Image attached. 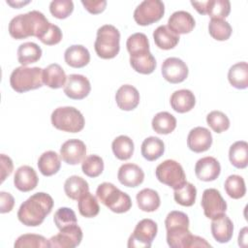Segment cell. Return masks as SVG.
Masks as SVG:
<instances>
[{
  "label": "cell",
  "mask_w": 248,
  "mask_h": 248,
  "mask_svg": "<svg viewBox=\"0 0 248 248\" xmlns=\"http://www.w3.org/2000/svg\"><path fill=\"white\" fill-rule=\"evenodd\" d=\"M117 178L126 187H138L143 182L144 172L138 165L126 163L119 168Z\"/></svg>",
  "instance_id": "cell-18"
},
{
  "label": "cell",
  "mask_w": 248,
  "mask_h": 248,
  "mask_svg": "<svg viewBox=\"0 0 248 248\" xmlns=\"http://www.w3.org/2000/svg\"><path fill=\"white\" fill-rule=\"evenodd\" d=\"M49 24L50 22L43 13L31 11L13 17L9 23V33L16 40L30 36H35L39 39Z\"/></svg>",
  "instance_id": "cell-2"
},
{
  "label": "cell",
  "mask_w": 248,
  "mask_h": 248,
  "mask_svg": "<svg viewBox=\"0 0 248 248\" xmlns=\"http://www.w3.org/2000/svg\"><path fill=\"white\" fill-rule=\"evenodd\" d=\"M201 204L204 215L209 219H213L224 214L227 210V202L221 196L220 192L214 188L205 189L203 191Z\"/></svg>",
  "instance_id": "cell-10"
},
{
  "label": "cell",
  "mask_w": 248,
  "mask_h": 248,
  "mask_svg": "<svg viewBox=\"0 0 248 248\" xmlns=\"http://www.w3.org/2000/svg\"><path fill=\"white\" fill-rule=\"evenodd\" d=\"M39 178L35 170L30 166L19 167L14 176V184L16 188L21 192H29L38 185Z\"/></svg>",
  "instance_id": "cell-20"
},
{
  "label": "cell",
  "mask_w": 248,
  "mask_h": 248,
  "mask_svg": "<svg viewBox=\"0 0 248 248\" xmlns=\"http://www.w3.org/2000/svg\"><path fill=\"white\" fill-rule=\"evenodd\" d=\"M130 64L136 72L142 75H149L156 68V60L150 50L130 54Z\"/></svg>",
  "instance_id": "cell-23"
},
{
  "label": "cell",
  "mask_w": 248,
  "mask_h": 248,
  "mask_svg": "<svg viewBox=\"0 0 248 248\" xmlns=\"http://www.w3.org/2000/svg\"><path fill=\"white\" fill-rule=\"evenodd\" d=\"M186 63L177 57H169L162 64L163 78L170 83H180L188 77Z\"/></svg>",
  "instance_id": "cell-12"
},
{
  "label": "cell",
  "mask_w": 248,
  "mask_h": 248,
  "mask_svg": "<svg viewBox=\"0 0 248 248\" xmlns=\"http://www.w3.org/2000/svg\"><path fill=\"white\" fill-rule=\"evenodd\" d=\"M211 233L214 239L220 243L229 242L233 233V224L232 220L224 213L212 219Z\"/></svg>",
  "instance_id": "cell-19"
},
{
  "label": "cell",
  "mask_w": 248,
  "mask_h": 248,
  "mask_svg": "<svg viewBox=\"0 0 248 248\" xmlns=\"http://www.w3.org/2000/svg\"><path fill=\"white\" fill-rule=\"evenodd\" d=\"M7 3L9 4V5H11V6H13L14 8H16V9H19V7L20 6H22V5H25V4H28L29 3V1H27V2H16V3H14V2H11V1H7Z\"/></svg>",
  "instance_id": "cell-55"
},
{
  "label": "cell",
  "mask_w": 248,
  "mask_h": 248,
  "mask_svg": "<svg viewBox=\"0 0 248 248\" xmlns=\"http://www.w3.org/2000/svg\"><path fill=\"white\" fill-rule=\"evenodd\" d=\"M188 228L182 225L166 228L168 245L171 248H193L195 235Z\"/></svg>",
  "instance_id": "cell-14"
},
{
  "label": "cell",
  "mask_w": 248,
  "mask_h": 248,
  "mask_svg": "<svg viewBox=\"0 0 248 248\" xmlns=\"http://www.w3.org/2000/svg\"><path fill=\"white\" fill-rule=\"evenodd\" d=\"M43 69L40 67L16 68L10 76V84L17 93H23L43 86Z\"/></svg>",
  "instance_id": "cell-5"
},
{
  "label": "cell",
  "mask_w": 248,
  "mask_h": 248,
  "mask_svg": "<svg viewBox=\"0 0 248 248\" xmlns=\"http://www.w3.org/2000/svg\"><path fill=\"white\" fill-rule=\"evenodd\" d=\"M15 205V199L10 193L0 192V212L7 213L10 212Z\"/></svg>",
  "instance_id": "cell-51"
},
{
  "label": "cell",
  "mask_w": 248,
  "mask_h": 248,
  "mask_svg": "<svg viewBox=\"0 0 248 248\" xmlns=\"http://www.w3.org/2000/svg\"><path fill=\"white\" fill-rule=\"evenodd\" d=\"M42 56V48L33 42L21 44L17 48V60L21 66L37 62Z\"/></svg>",
  "instance_id": "cell-34"
},
{
  "label": "cell",
  "mask_w": 248,
  "mask_h": 248,
  "mask_svg": "<svg viewBox=\"0 0 248 248\" xmlns=\"http://www.w3.org/2000/svg\"><path fill=\"white\" fill-rule=\"evenodd\" d=\"M53 221L59 230L78 224L76 213L74 212L73 209L69 207L58 208L54 213Z\"/></svg>",
  "instance_id": "cell-45"
},
{
  "label": "cell",
  "mask_w": 248,
  "mask_h": 248,
  "mask_svg": "<svg viewBox=\"0 0 248 248\" xmlns=\"http://www.w3.org/2000/svg\"><path fill=\"white\" fill-rule=\"evenodd\" d=\"M0 158H1V182H3L6 179V177L12 173L14 170V164L12 159L5 154H1Z\"/></svg>",
  "instance_id": "cell-52"
},
{
  "label": "cell",
  "mask_w": 248,
  "mask_h": 248,
  "mask_svg": "<svg viewBox=\"0 0 248 248\" xmlns=\"http://www.w3.org/2000/svg\"><path fill=\"white\" fill-rule=\"evenodd\" d=\"M195 19L186 11L174 12L168 20V27L176 35L190 33L195 27Z\"/></svg>",
  "instance_id": "cell-22"
},
{
  "label": "cell",
  "mask_w": 248,
  "mask_h": 248,
  "mask_svg": "<svg viewBox=\"0 0 248 248\" xmlns=\"http://www.w3.org/2000/svg\"><path fill=\"white\" fill-rule=\"evenodd\" d=\"M78 208L80 215L86 218H93L97 216L100 211L97 199L89 192L85 193L78 200Z\"/></svg>",
  "instance_id": "cell-38"
},
{
  "label": "cell",
  "mask_w": 248,
  "mask_h": 248,
  "mask_svg": "<svg viewBox=\"0 0 248 248\" xmlns=\"http://www.w3.org/2000/svg\"><path fill=\"white\" fill-rule=\"evenodd\" d=\"M141 155L147 161H155L159 159L165 151L163 140L157 137H148L141 143Z\"/></svg>",
  "instance_id": "cell-33"
},
{
  "label": "cell",
  "mask_w": 248,
  "mask_h": 248,
  "mask_svg": "<svg viewBox=\"0 0 248 248\" xmlns=\"http://www.w3.org/2000/svg\"><path fill=\"white\" fill-rule=\"evenodd\" d=\"M81 4L83 7L93 15H97L102 13L107 6V1L105 0H99V1H88V0H81Z\"/></svg>",
  "instance_id": "cell-50"
},
{
  "label": "cell",
  "mask_w": 248,
  "mask_h": 248,
  "mask_svg": "<svg viewBox=\"0 0 248 248\" xmlns=\"http://www.w3.org/2000/svg\"><path fill=\"white\" fill-rule=\"evenodd\" d=\"M114 156L119 160H128L134 153V142L128 136H118L111 143Z\"/></svg>",
  "instance_id": "cell-36"
},
{
  "label": "cell",
  "mask_w": 248,
  "mask_h": 248,
  "mask_svg": "<svg viewBox=\"0 0 248 248\" xmlns=\"http://www.w3.org/2000/svg\"><path fill=\"white\" fill-rule=\"evenodd\" d=\"M231 12V3L229 0H207L206 15L211 18L224 19Z\"/></svg>",
  "instance_id": "cell-42"
},
{
  "label": "cell",
  "mask_w": 248,
  "mask_h": 248,
  "mask_svg": "<svg viewBox=\"0 0 248 248\" xmlns=\"http://www.w3.org/2000/svg\"><path fill=\"white\" fill-rule=\"evenodd\" d=\"M158 232L157 224L151 219L140 220L128 239L129 248H149Z\"/></svg>",
  "instance_id": "cell-8"
},
{
  "label": "cell",
  "mask_w": 248,
  "mask_h": 248,
  "mask_svg": "<svg viewBox=\"0 0 248 248\" xmlns=\"http://www.w3.org/2000/svg\"><path fill=\"white\" fill-rule=\"evenodd\" d=\"M65 62L73 68H82L90 61L88 49L81 45H73L69 46L64 53Z\"/></svg>",
  "instance_id": "cell-25"
},
{
  "label": "cell",
  "mask_w": 248,
  "mask_h": 248,
  "mask_svg": "<svg viewBox=\"0 0 248 248\" xmlns=\"http://www.w3.org/2000/svg\"><path fill=\"white\" fill-rule=\"evenodd\" d=\"M126 46L130 54L143 50H149L148 38L143 33H134L127 39Z\"/></svg>",
  "instance_id": "cell-46"
},
{
  "label": "cell",
  "mask_w": 248,
  "mask_h": 248,
  "mask_svg": "<svg viewBox=\"0 0 248 248\" xmlns=\"http://www.w3.org/2000/svg\"><path fill=\"white\" fill-rule=\"evenodd\" d=\"M152 129L162 135L170 134L176 127V118L168 111H161L155 114L152 119Z\"/></svg>",
  "instance_id": "cell-35"
},
{
  "label": "cell",
  "mask_w": 248,
  "mask_h": 248,
  "mask_svg": "<svg viewBox=\"0 0 248 248\" xmlns=\"http://www.w3.org/2000/svg\"><path fill=\"white\" fill-rule=\"evenodd\" d=\"M82 172L89 177H97L104 170V161L98 155H89L81 163Z\"/></svg>",
  "instance_id": "cell-43"
},
{
  "label": "cell",
  "mask_w": 248,
  "mask_h": 248,
  "mask_svg": "<svg viewBox=\"0 0 248 248\" xmlns=\"http://www.w3.org/2000/svg\"><path fill=\"white\" fill-rule=\"evenodd\" d=\"M51 124L58 130L68 133H78L84 128V117L74 107H59L50 116Z\"/></svg>",
  "instance_id": "cell-6"
},
{
  "label": "cell",
  "mask_w": 248,
  "mask_h": 248,
  "mask_svg": "<svg viewBox=\"0 0 248 248\" xmlns=\"http://www.w3.org/2000/svg\"><path fill=\"white\" fill-rule=\"evenodd\" d=\"M59 231L57 234L48 239L50 247L74 248L80 244L82 240V231L78 224L63 228Z\"/></svg>",
  "instance_id": "cell-11"
},
{
  "label": "cell",
  "mask_w": 248,
  "mask_h": 248,
  "mask_svg": "<svg viewBox=\"0 0 248 248\" xmlns=\"http://www.w3.org/2000/svg\"><path fill=\"white\" fill-rule=\"evenodd\" d=\"M221 172L220 163L211 156H206L198 160L195 166L196 176L202 181H213Z\"/></svg>",
  "instance_id": "cell-17"
},
{
  "label": "cell",
  "mask_w": 248,
  "mask_h": 248,
  "mask_svg": "<svg viewBox=\"0 0 248 248\" xmlns=\"http://www.w3.org/2000/svg\"><path fill=\"white\" fill-rule=\"evenodd\" d=\"M86 155L85 143L78 139L66 140L60 148V156L62 160L69 165H78Z\"/></svg>",
  "instance_id": "cell-15"
},
{
  "label": "cell",
  "mask_w": 248,
  "mask_h": 248,
  "mask_svg": "<svg viewBox=\"0 0 248 248\" xmlns=\"http://www.w3.org/2000/svg\"><path fill=\"white\" fill-rule=\"evenodd\" d=\"M170 102L173 110L179 113H184L190 111L195 107L196 98L191 90L180 89L171 94Z\"/></svg>",
  "instance_id": "cell-24"
},
{
  "label": "cell",
  "mask_w": 248,
  "mask_h": 248,
  "mask_svg": "<svg viewBox=\"0 0 248 248\" xmlns=\"http://www.w3.org/2000/svg\"><path fill=\"white\" fill-rule=\"evenodd\" d=\"M90 90L91 85L86 77L78 74H72L67 77L64 93L70 99L82 100L88 96Z\"/></svg>",
  "instance_id": "cell-13"
},
{
  "label": "cell",
  "mask_w": 248,
  "mask_h": 248,
  "mask_svg": "<svg viewBox=\"0 0 248 248\" xmlns=\"http://www.w3.org/2000/svg\"><path fill=\"white\" fill-rule=\"evenodd\" d=\"M224 188L226 193L229 195V197L234 200H238L244 197L246 193L244 179L237 174L230 175L225 181Z\"/></svg>",
  "instance_id": "cell-39"
},
{
  "label": "cell",
  "mask_w": 248,
  "mask_h": 248,
  "mask_svg": "<svg viewBox=\"0 0 248 248\" xmlns=\"http://www.w3.org/2000/svg\"><path fill=\"white\" fill-rule=\"evenodd\" d=\"M16 248L21 247H35V248H46L50 247L49 241L41 234L35 233H24L18 236L14 244Z\"/></svg>",
  "instance_id": "cell-41"
},
{
  "label": "cell",
  "mask_w": 248,
  "mask_h": 248,
  "mask_svg": "<svg viewBox=\"0 0 248 248\" xmlns=\"http://www.w3.org/2000/svg\"><path fill=\"white\" fill-rule=\"evenodd\" d=\"M208 31L213 39L217 41H226L231 37L232 29L228 21L211 18L208 23Z\"/></svg>",
  "instance_id": "cell-40"
},
{
  "label": "cell",
  "mask_w": 248,
  "mask_h": 248,
  "mask_svg": "<svg viewBox=\"0 0 248 248\" xmlns=\"http://www.w3.org/2000/svg\"><path fill=\"white\" fill-rule=\"evenodd\" d=\"M115 101L122 110H133L140 103V93L136 87L130 84L120 86L115 94Z\"/></svg>",
  "instance_id": "cell-21"
},
{
  "label": "cell",
  "mask_w": 248,
  "mask_h": 248,
  "mask_svg": "<svg viewBox=\"0 0 248 248\" xmlns=\"http://www.w3.org/2000/svg\"><path fill=\"white\" fill-rule=\"evenodd\" d=\"M247 228L245 227V228H243L242 229V231L239 232V234H238V244L239 245H241V242L242 241H245L246 242V240H247V237H246V235H247Z\"/></svg>",
  "instance_id": "cell-54"
},
{
  "label": "cell",
  "mask_w": 248,
  "mask_h": 248,
  "mask_svg": "<svg viewBox=\"0 0 248 248\" xmlns=\"http://www.w3.org/2000/svg\"><path fill=\"white\" fill-rule=\"evenodd\" d=\"M62 31L55 24H49L46 31L39 37V40L47 46H53L58 44L62 40Z\"/></svg>",
  "instance_id": "cell-48"
},
{
  "label": "cell",
  "mask_w": 248,
  "mask_h": 248,
  "mask_svg": "<svg viewBox=\"0 0 248 248\" xmlns=\"http://www.w3.org/2000/svg\"><path fill=\"white\" fill-rule=\"evenodd\" d=\"M43 81L46 86L52 89H58L65 85L67 76L59 64L53 63L43 69Z\"/></svg>",
  "instance_id": "cell-26"
},
{
  "label": "cell",
  "mask_w": 248,
  "mask_h": 248,
  "mask_svg": "<svg viewBox=\"0 0 248 248\" xmlns=\"http://www.w3.org/2000/svg\"><path fill=\"white\" fill-rule=\"evenodd\" d=\"M137 202L140 210L145 212H153L160 206L161 201L159 194L150 188H145L137 194Z\"/></svg>",
  "instance_id": "cell-30"
},
{
  "label": "cell",
  "mask_w": 248,
  "mask_h": 248,
  "mask_svg": "<svg viewBox=\"0 0 248 248\" xmlns=\"http://www.w3.org/2000/svg\"><path fill=\"white\" fill-rule=\"evenodd\" d=\"M189 218L187 216V214H185L184 212L181 211H177V210H173L170 211L165 220V226L166 228L171 227V226H176V225H182V226H186L189 227Z\"/></svg>",
  "instance_id": "cell-49"
},
{
  "label": "cell",
  "mask_w": 248,
  "mask_h": 248,
  "mask_svg": "<svg viewBox=\"0 0 248 248\" xmlns=\"http://www.w3.org/2000/svg\"><path fill=\"white\" fill-rule=\"evenodd\" d=\"M53 207L52 198L44 192H38L23 202L17 211L18 220L27 227L40 226Z\"/></svg>",
  "instance_id": "cell-1"
},
{
  "label": "cell",
  "mask_w": 248,
  "mask_h": 248,
  "mask_svg": "<svg viewBox=\"0 0 248 248\" xmlns=\"http://www.w3.org/2000/svg\"><path fill=\"white\" fill-rule=\"evenodd\" d=\"M96 196L104 205L115 213L127 212L132 207L130 196L109 182L101 183L96 190Z\"/></svg>",
  "instance_id": "cell-3"
},
{
  "label": "cell",
  "mask_w": 248,
  "mask_h": 248,
  "mask_svg": "<svg viewBox=\"0 0 248 248\" xmlns=\"http://www.w3.org/2000/svg\"><path fill=\"white\" fill-rule=\"evenodd\" d=\"M191 4L196 9V11L201 15H206L207 1H191Z\"/></svg>",
  "instance_id": "cell-53"
},
{
  "label": "cell",
  "mask_w": 248,
  "mask_h": 248,
  "mask_svg": "<svg viewBox=\"0 0 248 248\" xmlns=\"http://www.w3.org/2000/svg\"><path fill=\"white\" fill-rule=\"evenodd\" d=\"M165 14V5L160 0H144L134 11L135 21L146 26L160 20Z\"/></svg>",
  "instance_id": "cell-9"
},
{
  "label": "cell",
  "mask_w": 248,
  "mask_h": 248,
  "mask_svg": "<svg viewBox=\"0 0 248 248\" xmlns=\"http://www.w3.org/2000/svg\"><path fill=\"white\" fill-rule=\"evenodd\" d=\"M229 159L237 169H245L248 165V143L245 140L233 142L229 150Z\"/></svg>",
  "instance_id": "cell-32"
},
{
  "label": "cell",
  "mask_w": 248,
  "mask_h": 248,
  "mask_svg": "<svg viewBox=\"0 0 248 248\" xmlns=\"http://www.w3.org/2000/svg\"><path fill=\"white\" fill-rule=\"evenodd\" d=\"M197 197L196 187L190 183L185 182L180 187L174 189L173 198L174 201L182 206H192L195 203Z\"/></svg>",
  "instance_id": "cell-37"
},
{
  "label": "cell",
  "mask_w": 248,
  "mask_h": 248,
  "mask_svg": "<svg viewBox=\"0 0 248 248\" xmlns=\"http://www.w3.org/2000/svg\"><path fill=\"white\" fill-rule=\"evenodd\" d=\"M61 167L59 155L52 150L44 152L38 160V168L40 172L45 176H51L58 172Z\"/></svg>",
  "instance_id": "cell-28"
},
{
  "label": "cell",
  "mask_w": 248,
  "mask_h": 248,
  "mask_svg": "<svg viewBox=\"0 0 248 248\" xmlns=\"http://www.w3.org/2000/svg\"><path fill=\"white\" fill-rule=\"evenodd\" d=\"M207 125L215 132L222 133L230 128V119L220 110H212L206 116Z\"/></svg>",
  "instance_id": "cell-44"
},
{
  "label": "cell",
  "mask_w": 248,
  "mask_h": 248,
  "mask_svg": "<svg viewBox=\"0 0 248 248\" xmlns=\"http://www.w3.org/2000/svg\"><path fill=\"white\" fill-rule=\"evenodd\" d=\"M64 191L68 198L78 201L82 195L89 192V185L85 179L78 175H72L64 183Z\"/></svg>",
  "instance_id": "cell-31"
},
{
  "label": "cell",
  "mask_w": 248,
  "mask_h": 248,
  "mask_svg": "<svg viewBox=\"0 0 248 248\" xmlns=\"http://www.w3.org/2000/svg\"><path fill=\"white\" fill-rule=\"evenodd\" d=\"M229 82L237 89H246L248 87V64L238 62L232 65L228 72Z\"/></svg>",
  "instance_id": "cell-29"
},
{
  "label": "cell",
  "mask_w": 248,
  "mask_h": 248,
  "mask_svg": "<svg viewBox=\"0 0 248 248\" xmlns=\"http://www.w3.org/2000/svg\"><path fill=\"white\" fill-rule=\"evenodd\" d=\"M155 45L161 49H171L179 42V35L173 33L168 25H160L153 32Z\"/></svg>",
  "instance_id": "cell-27"
},
{
  "label": "cell",
  "mask_w": 248,
  "mask_h": 248,
  "mask_svg": "<svg viewBox=\"0 0 248 248\" xmlns=\"http://www.w3.org/2000/svg\"><path fill=\"white\" fill-rule=\"evenodd\" d=\"M155 174L157 179L173 190L186 182V175L182 166L174 160H165L156 168Z\"/></svg>",
  "instance_id": "cell-7"
},
{
  "label": "cell",
  "mask_w": 248,
  "mask_h": 248,
  "mask_svg": "<svg viewBox=\"0 0 248 248\" xmlns=\"http://www.w3.org/2000/svg\"><path fill=\"white\" fill-rule=\"evenodd\" d=\"M120 33L111 24H105L97 30L94 48L97 55L103 59L114 58L120 49Z\"/></svg>",
  "instance_id": "cell-4"
},
{
  "label": "cell",
  "mask_w": 248,
  "mask_h": 248,
  "mask_svg": "<svg viewBox=\"0 0 248 248\" xmlns=\"http://www.w3.org/2000/svg\"><path fill=\"white\" fill-rule=\"evenodd\" d=\"M212 144V136L208 129L204 127H195L187 137V145L190 150L201 153L209 149Z\"/></svg>",
  "instance_id": "cell-16"
},
{
  "label": "cell",
  "mask_w": 248,
  "mask_h": 248,
  "mask_svg": "<svg viewBox=\"0 0 248 248\" xmlns=\"http://www.w3.org/2000/svg\"><path fill=\"white\" fill-rule=\"evenodd\" d=\"M74 11V3L72 0H53L49 4L50 14L59 19L68 17Z\"/></svg>",
  "instance_id": "cell-47"
}]
</instances>
